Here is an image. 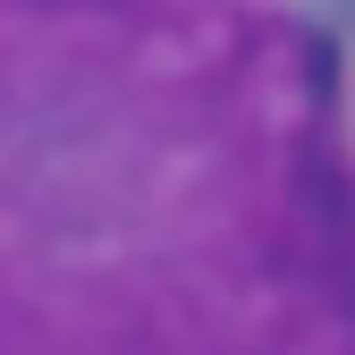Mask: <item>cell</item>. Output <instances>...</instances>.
I'll list each match as a JSON object with an SVG mask.
<instances>
[{
  "mask_svg": "<svg viewBox=\"0 0 355 355\" xmlns=\"http://www.w3.org/2000/svg\"><path fill=\"white\" fill-rule=\"evenodd\" d=\"M0 355H355V0H0Z\"/></svg>",
  "mask_w": 355,
  "mask_h": 355,
  "instance_id": "cell-1",
  "label": "cell"
}]
</instances>
